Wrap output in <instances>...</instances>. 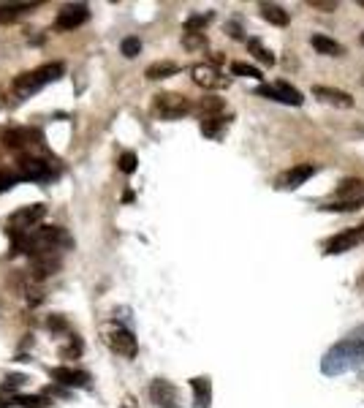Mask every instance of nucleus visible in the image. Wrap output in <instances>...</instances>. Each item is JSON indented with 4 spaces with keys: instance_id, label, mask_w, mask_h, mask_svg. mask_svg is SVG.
Listing matches in <instances>:
<instances>
[{
    "instance_id": "nucleus-5",
    "label": "nucleus",
    "mask_w": 364,
    "mask_h": 408,
    "mask_svg": "<svg viewBox=\"0 0 364 408\" xmlns=\"http://www.w3.org/2000/svg\"><path fill=\"white\" fill-rule=\"evenodd\" d=\"M259 96H264L269 101H277V103H289V106H302V93L291 87L289 82H275V85H261L259 90H256Z\"/></svg>"
},
{
    "instance_id": "nucleus-10",
    "label": "nucleus",
    "mask_w": 364,
    "mask_h": 408,
    "mask_svg": "<svg viewBox=\"0 0 364 408\" xmlns=\"http://www.w3.org/2000/svg\"><path fill=\"white\" fill-rule=\"evenodd\" d=\"M359 242H364V226H356V229H345V231H340V234H335V237L326 242V254H329V256L345 254V251L356 248Z\"/></svg>"
},
{
    "instance_id": "nucleus-9",
    "label": "nucleus",
    "mask_w": 364,
    "mask_h": 408,
    "mask_svg": "<svg viewBox=\"0 0 364 408\" xmlns=\"http://www.w3.org/2000/svg\"><path fill=\"white\" fill-rule=\"evenodd\" d=\"M150 398L158 408H180V392L166 379H158V381L150 384Z\"/></svg>"
},
{
    "instance_id": "nucleus-16",
    "label": "nucleus",
    "mask_w": 364,
    "mask_h": 408,
    "mask_svg": "<svg viewBox=\"0 0 364 408\" xmlns=\"http://www.w3.org/2000/svg\"><path fill=\"white\" fill-rule=\"evenodd\" d=\"M191 389H194V408H210V403H212L210 379H191Z\"/></svg>"
},
{
    "instance_id": "nucleus-34",
    "label": "nucleus",
    "mask_w": 364,
    "mask_h": 408,
    "mask_svg": "<svg viewBox=\"0 0 364 408\" xmlns=\"http://www.w3.org/2000/svg\"><path fill=\"white\" fill-rule=\"evenodd\" d=\"M310 6H313L316 11H326V14L340 8V3H337V0H310Z\"/></svg>"
},
{
    "instance_id": "nucleus-13",
    "label": "nucleus",
    "mask_w": 364,
    "mask_h": 408,
    "mask_svg": "<svg viewBox=\"0 0 364 408\" xmlns=\"http://www.w3.org/2000/svg\"><path fill=\"white\" fill-rule=\"evenodd\" d=\"M109 346L122 354V357H136V337H133V332L125 330V327H117V330L109 332Z\"/></svg>"
},
{
    "instance_id": "nucleus-36",
    "label": "nucleus",
    "mask_w": 364,
    "mask_h": 408,
    "mask_svg": "<svg viewBox=\"0 0 364 408\" xmlns=\"http://www.w3.org/2000/svg\"><path fill=\"white\" fill-rule=\"evenodd\" d=\"M226 30H228V36H234V38H242V30H240V25H237V22H234V25L228 22V25H226Z\"/></svg>"
},
{
    "instance_id": "nucleus-21",
    "label": "nucleus",
    "mask_w": 364,
    "mask_h": 408,
    "mask_svg": "<svg viewBox=\"0 0 364 408\" xmlns=\"http://www.w3.org/2000/svg\"><path fill=\"white\" fill-rule=\"evenodd\" d=\"M226 126H228V117H220V115H215V117H204V120H201V133L210 136V139H218L220 131Z\"/></svg>"
},
{
    "instance_id": "nucleus-7",
    "label": "nucleus",
    "mask_w": 364,
    "mask_h": 408,
    "mask_svg": "<svg viewBox=\"0 0 364 408\" xmlns=\"http://www.w3.org/2000/svg\"><path fill=\"white\" fill-rule=\"evenodd\" d=\"M191 77L198 87H207V90H223V87H228V77H223L215 66H210V63H198L191 68Z\"/></svg>"
},
{
    "instance_id": "nucleus-24",
    "label": "nucleus",
    "mask_w": 364,
    "mask_h": 408,
    "mask_svg": "<svg viewBox=\"0 0 364 408\" xmlns=\"http://www.w3.org/2000/svg\"><path fill=\"white\" fill-rule=\"evenodd\" d=\"M359 207H364V199H351V202H345V199H340V202L323 204L321 210H326V212H356Z\"/></svg>"
},
{
    "instance_id": "nucleus-19",
    "label": "nucleus",
    "mask_w": 364,
    "mask_h": 408,
    "mask_svg": "<svg viewBox=\"0 0 364 408\" xmlns=\"http://www.w3.org/2000/svg\"><path fill=\"white\" fill-rule=\"evenodd\" d=\"M337 196L345 199V202H351V199H364V182L356 177L342 180L340 188H337Z\"/></svg>"
},
{
    "instance_id": "nucleus-25",
    "label": "nucleus",
    "mask_w": 364,
    "mask_h": 408,
    "mask_svg": "<svg viewBox=\"0 0 364 408\" xmlns=\"http://www.w3.org/2000/svg\"><path fill=\"white\" fill-rule=\"evenodd\" d=\"M22 11H30V3H11V6H0V22H8L14 17H20Z\"/></svg>"
},
{
    "instance_id": "nucleus-12",
    "label": "nucleus",
    "mask_w": 364,
    "mask_h": 408,
    "mask_svg": "<svg viewBox=\"0 0 364 408\" xmlns=\"http://www.w3.org/2000/svg\"><path fill=\"white\" fill-rule=\"evenodd\" d=\"M316 172H318L316 163H299V166H293V169L283 172V175L277 177V188H283V191H293V188L305 185V182L313 177Z\"/></svg>"
},
{
    "instance_id": "nucleus-1",
    "label": "nucleus",
    "mask_w": 364,
    "mask_h": 408,
    "mask_svg": "<svg viewBox=\"0 0 364 408\" xmlns=\"http://www.w3.org/2000/svg\"><path fill=\"white\" fill-rule=\"evenodd\" d=\"M364 362V327L351 332L348 337H342L340 343H335L323 359H321V373L323 376H342L356 370Z\"/></svg>"
},
{
    "instance_id": "nucleus-8",
    "label": "nucleus",
    "mask_w": 364,
    "mask_h": 408,
    "mask_svg": "<svg viewBox=\"0 0 364 408\" xmlns=\"http://www.w3.org/2000/svg\"><path fill=\"white\" fill-rule=\"evenodd\" d=\"M87 20H90V8L85 3H68L60 8L54 25H57V30H73V27L85 25Z\"/></svg>"
},
{
    "instance_id": "nucleus-33",
    "label": "nucleus",
    "mask_w": 364,
    "mask_h": 408,
    "mask_svg": "<svg viewBox=\"0 0 364 408\" xmlns=\"http://www.w3.org/2000/svg\"><path fill=\"white\" fill-rule=\"evenodd\" d=\"M182 44H185L188 50H198V47H204L207 41H204V33H185Z\"/></svg>"
},
{
    "instance_id": "nucleus-38",
    "label": "nucleus",
    "mask_w": 364,
    "mask_h": 408,
    "mask_svg": "<svg viewBox=\"0 0 364 408\" xmlns=\"http://www.w3.org/2000/svg\"><path fill=\"white\" fill-rule=\"evenodd\" d=\"M359 8H364V0H359Z\"/></svg>"
},
{
    "instance_id": "nucleus-3",
    "label": "nucleus",
    "mask_w": 364,
    "mask_h": 408,
    "mask_svg": "<svg viewBox=\"0 0 364 408\" xmlns=\"http://www.w3.org/2000/svg\"><path fill=\"white\" fill-rule=\"evenodd\" d=\"M47 215V207L44 204H30V207H22L17 210L14 215H8V224H6V231L8 234H24V231H33L36 224H41Z\"/></svg>"
},
{
    "instance_id": "nucleus-4",
    "label": "nucleus",
    "mask_w": 364,
    "mask_h": 408,
    "mask_svg": "<svg viewBox=\"0 0 364 408\" xmlns=\"http://www.w3.org/2000/svg\"><path fill=\"white\" fill-rule=\"evenodd\" d=\"M152 109L163 120H177V117H182V115L191 112V103H188V99H182L180 93H161V96H155Z\"/></svg>"
},
{
    "instance_id": "nucleus-35",
    "label": "nucleus",
    "mask_w": 364,
    "mask_h": 408,
    "mask_svg": "<svg viewBox=\"0 0 364 408\" xmlns=\"http://www.w3.org/2000/svg\"><path fill=\"white\" fill-rule=\"evenodd\" d=\"M49 330H66V321H63L60 316H52V319H49Z\"/></svg>"
},
{
    "instance_id": "nucleus-26",
    "label": "nucleus",
    "mask_w": 364,
    "mask_h": 408,
    "mask_svg": "<svg viewBox=\"0 0 364 408\" xmlns=\"http://www.w3.org/2000/svg\"><path fill=\"white\" fill-rule=\"evenodd\" d=\"M212 22V11L210 14H194L188 22H185V33H201L204 25H210Z\"/></svg>"
},
{
    "instance_id": "nucleus-17",
    "label": "nucleus",
    "mask_w": 364,
    "mask_h": 408,
    "mask_svg": "<svg viewBox=\"0 0 364 408\" xmlns=\"http://www.w3.org/2000/svg\"><path fill=\"white\" fill-rule=\"evenodd\" d=\"M310 44H313V50H316L318 54H326V57H340V54H345L342 44H337V41L329 38V36H321V33H316V36L310 38Z\"/></svg>"
},
{
    "instance_id": "nucleus-23",
    "label": "nucleus",
    "mask_w": 364,
    "mask_h": 408,
    "mask_svg": "<svg viewBox=\"0 0 364 408\" xmlns=\"http://www.w3.org/2000/svg\"><path fill=\"white\" fill-rule=\"evenodd\" d=\"M247 50L253 52L264 66H275V52L267 50V47L261 44V38H250V41H247Z\"/></svg>"
},
{
    "instance_id": "nucleus-32",
    "label": "nucleus",
    "mask_w": 364,
    "mask_h": 408,
    "mask_svg": "<svg viewBox=\"0 0 364 408\" xmlns=\"http://www.w3.org/2000/svg\"><path fill=\"white\" fill-rule=\"evenodd\" d=\"M136 163H139V158H136L133 153L120 155V169L125 172V175H133V172H136Z\"/></svg>"
},
{
    "instance_id": "nucleus-15",
    "label": "nucleus",
    "mask_w": 364,
    "mask_h": 408,
    "mask_svg": "<svg viewBox=\"0 0 364 408\" xmlns=\"http://www.w3.org/2000/svg\"><path fill=\"white\" fill-rule=\"evenodd\" d=\"M313 96H316L318 101L329 103V106H342V109L354 106V99H351V93H345V90H337V87H323V85H316V87H313Z\"/></svg>"
},
{
    "instance_id": "nucleus-11",
    "label": "nucleus",
    "mask_w": 364,
    "mask_h": 408,
    "mask_svg": "<svg viewBox=\"0 0 364 408\" xmlns=\"http://www.w3.org/2000/svg\"><path fill=\"white\" fill-rule=\"evenodd\" d=\"M3 142H6V147L8 150H30L33 145H38L41 142V133L38 131H33V128H11V131H6L3 133Z\"/></svg>"
},
{
    "instance_id": "nucleus-40",
    "label": "nucleus",
    "mask_w": 364,
    "mask_h": 408,
    "mask_svg": "<svg viewBox=\"0 0 364 408\" xmlns=\"http://www.w3.org/2000/svg\"><path fill=\"white\" fill-rule=\"evenodd\" d=\"M0 106H3V101H0Z\"/></svg>"
},
{
    "instance_id": "nucleus-22",
    "label": "nucleus",
    "mask_w": 364,
    "mask_h": 408,
    "mask_svg": "<svg viewBox=\"0 0 364 408\" xmlns=\"http://www.w3.org/2000/svg\"><path fill=\"white\" fill-rule=\"evenodd\" d=\"M11 403H14V406H22V408H47V406H52V400H49L47 395H14V398H11Z\"/></svg>"
},
{
    "instance_id": "nucleus-18",
    "label": "nucleus",
    "mask_w": 364,
    "mask_h": 408,
    "mask_svg": "<svg viewBox=\"0 0 364 408\" xmlns=\"http://www.w3.org/2000/svg\"><path fill=\"white\" fill-rule=\"evenodd\" d=\"M261 17L267 20L269 25H277V27L289 25V11L283 6H275V3H261Z\"/></svg>"
},
{
    "instance_id": "nucleus-28",
    "label": "nucleus",
    "mask_w": 364,
    "mask_h": 408,
    "mask_svg": "<svg viewBox=\"0 0 364 408\" xmlns=\"http://www.w3.org/2000/svg\"><path fill=\"white\" fill-rule=\"evenodd\" d=\"M22 180L20 172H8V169H0V194H6V191H11L17 182Z\"/></svg>"
},
{
    "instance_id": "nucleus-6",
    "label": "nucleus",
    "mask_w": 364,
    "mask_h": 408,
    "mask_svg": "<svg viewBox=\"0 0 364 408\" xmlns=\"http://www.w3.org/2000/svg\"><path fill=\"white\" fill-rule=\"evenodd\" d=\"M20 175H22V180H33V182H49V180L54 177V169L44 158L22 155L20 158Z\"/></svg>"
},
{
    "instance_id": "nucleus-2",
    "label": "nucleus",
    "mask_w": 364,
    "mask_h": 408,
    "mask_svg": "<svg viewBox=\"0 0 364 408\" xmlns=\"http://www.w3.org/2000/svg\"><path fill=\"white\" fill-rule=\"evenodd\" d=\"M63 71H66L63 63H47V66H41V68H36V71L20 74V77L14 79V93H17L20 99H27V96L38 93L41 87H47L49 82H57V79L63 77Z\"/></svg>"
},
{
    "instance_id": "nucleus-29",
    "label": "nucleus",
    "mask_w": 364,
    "mask_h": 408,
    "mask_svg": "<svg viewBox=\"0 0 364 408\" xmlns=\"http://www.w3.org/2000/svg\"><path fill=\"white\" fill-rule=\"evenodd\" d=\"M22 384H24V376H20V373H14V376H6V381L0 384V392L14 398V392H17Z\"/></svg>"
},
{
    "instance_id": "nucleus-20",
    "label": "nucleus",
    "mask_w": 364,
    "mask_h": 408,
    "mask_svg": "<svg viewBox=\"0 0 364 408\" xmlns=\"http://www.w3.org/2000/svg\"><path fill=\"white\" fill-rule=\"evenodd\" d=\"M180 71V66L177 63H169V60H161V63H152L150 68L145 71L147 79H166V77H174Z\"/></svg>"
},
{
    "instance_id": "nucleus-30",
    "label": "nucleus",
    "mask_w": 364,
    "mask_h": 408,
    "mask_svg": "<svg viewBox=\"0 0 364 408\" xmlns=\"http://www.w3.org/2000/svg\"><path fill=\"white\" fill-rule=\"evenodd\" d=\"M198 109H201L204 117H215L220 109H223V101H220V99H201Z\"/></svg>"
},
{
    "instance_id": "nucleus-31",
    "label": "nucleus",
    "mask_w": 364,
    "mask_h": 408,
    "mask_svg": "<svg viewBox=\"0 0 364 408\" xmlns=\"http://www.w3.org/2000/svg\"><path fill=\"white\" fill-rule=\"evenodd\" d=\"M120 50H122L125 57H136V54L142 52V41H139L136 36H128V38H122Z\"/></svg>"
},
{
    "instance_id": "nucleus-27",
    "label": "nucleus",
    "mask_w": 364,
    "mask_h": 408,
    "mask_svg": "<svg viewBox=\"0 0 364 408\" xmlns=\"http://www.w3.org/2000/svg\"><path fill=\"white\" fill-rule=\"evenodd\" d=\"M231 74H234V77L261 79V71H259L256 66H247V63H231Z\"/></svg>"
},
{
    "instance_id": "nucleus-37",
    "label": "nucleus",
    "mask_w": 364,
    "mask_h": 408,
    "mask_svg": "<svg viewBox=\"0 0 364 408\" xmlns=\"http://www.w3.org/2000/svg\"><path fill=\"white\" fill-rule=\"evenodd\" d=\"M0 408H11V403H6V400H0Z\"/></svg>"
},
{
    "instance_id": "nucleus-39",
    "label": "nucleus",
    "mask_w": 364,
    "mask_h": 408,
    "mask_svg": "<svg viewBox=\"0 0 364 408\" xmlns=\"http://www.w3.org/2000/svg\"><path fill=\"white\" fill-rule=\"evenodd\" d=\"M362 44H364V33H362Z\"/></svg>"
},
{
    "instance_id": "nucleus-14",
    "label": "nucleus",
    "mask_w": 364,
    "mask_h": 408,
    "mask_svg": "<svg viewBox=\"0 0 364 408\" xmlns=\"http://www.w3.org/2000/svg\"><path fill=\"white\" fill-rule=\"evenodd\" d=\"M52 379L63 386H73V389H85L90 384V373L76 370V367H52Z\"/></svg>"
}]
</instances>
